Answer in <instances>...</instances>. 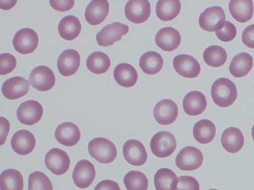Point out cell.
Masks as SVG:
<instances>
[{
    "mask_svg": "<svg viewBox=\"0 0 254 190\" xmlns=\"http://www.w3.org/2000/svg\"><path fill=\"white\" fill-rule=\"evenodd\" d=\"M211 95L214 102L222 107L232 104L237 97V90L235 84L226 78L216 80L211 88Z\"/></svg>",
    "mask_w": 254,
    "mask_h": 190,
    "instance_id": "1",
    "label": "cell"
},
{
    "mask_svg": "<svg viewBox=\"0 0 254 190\" xmlns=\"http://www.w3.org/2000/svg\"><path fill=\"white\" fill-rule=\"evenodd\" d=\"M88 150L89 154L101 163H111L117 155L115 144L104 138H96L90 141Z\"/></svg>",
    "mask_w": 254,
    "mask_h": 190,
    "instance_id": "2",
    "label": "cell"
},
{
    "mask_svg": "<svg viewBox=\"0 0 254 190\" xmlns=\"http://www.w3.org/2000/svg\"><path fill=\"white\" fill-rule=\"evenodd\" d=\"M150 148L153 154L159 158L171 155L177 147V141L174 135L167 131L155 134L151 140Z\"/></svg>",
    "mask_w": 254,
    "mask_h": 190,
    "instance_id": "3",
    "label": "cell"
},
{
    "mask_svg": "<svg viewBox=\"0 0 254 190\" xmlns=\"http://www.w3.org/2000/svg\"><path fill=\"white\" fill-rule=\"evenodd\" d=\"M203 160V154L199 149L188 146L180 151L176 157L175 163L181 170L192 171L199 168Z\"/></svg>",
    "mask_w": 254,
    "mask_h": 190,
    "instance_id": "4",
    "label": "cell"
},
{
    "mask_svg": "<svg viewBox=\"0 0 254 190\" xmlns=\"http://www.w3.org/2000/svg\"><path fill=\"white\" fill-rule=\"evenodd\" d=\"M39 38L37 34L29 28H22L15 34L12 44L18 52L27 54L33 52L37 48Z\"/></svg>",
    "mask_w": 254,
    "mask_h": 190,
    "instance_id": "5",
    "label": "cell"
},
{
    "mask_svg": "<svg viewBox=\"0 0 254 190\" xmlns=\"http://www.w3.org/2000/svg\"><path fill=\"white\" fill-rule=\"evenodd\" d=\"M29 82L37 90L46 92L55 85L56 78L53 71L49 67L40 65L35 67L31 72Z\"/></svg>",
    "mask_w": 254,
    "mask_h": 190,
    "instance_id": "6",
    "label": "cell"
},
{
    "mask_svg": "<svg viewBox=\"0 0 254 190\" xmlns=\"http://www.w3.org/2000/svg\"><path fill=\"white\" fill-rule=\"evenodd\" d=\"M128 30L127 25L115 22L103 27L97 34L96 39L99 46L107 47L121 40L122 36L126 35Z\"/></svg>",
    "mask_w": 254,
    "mask_h": 190,
    "instance_id": "7",
    "label": "cell"
},
{
    "mask_svg": "<svg viewBox=\"0 0 254 190\" xmlns=\"http://www.w3.org/2000/svg\"><path fill=\"white\" fill-rule=\"evenodd\" d=\"M43 113V107L39 102L28 100L20 104L16 111V115L20 123L31 126L40 121Z\"/></svg>",
    "mask_w": 254,
    "mask_h": 190,
    "instance_id": "8",
    "label": "cell"
},
{
    "mask_svg": "<svg viewBox=\"0 0 254 190\" xmlns=\"http://www.w3.org/2000/svg\"><path fill=\"white\" fill-rule=\"evenodd\" d=\"M45 163L47 168L54 174L61 175L68 170L70 158L64 150L53 148L46 154Z\"/></svg>",
    "mask_w": 254,
    "mask_h": 190,
    "instance_id": "9",
    "label": "cell"
},
{
    "mask_svg": "<svg viewBox=\"0 0 254 190\" xmlns=\"http://www.w3.org/2000/svg\"><path fill=\"white\" fill-rule=\"evenodd\" d=\"M126 18L135 24H141L146 21L151 13V6L147 0H130L125 7Z\"/></svg>",
    "mask_w": 254,
    "mask_h": 190,
    "instance_id": "10",
    "label": "cell"
},
{
    "mask_svg": "<svg viewBox=\"0 0 254 190\" xmlns=\"http://www.w3.org/2000/svg\"><path fill=\"white\" fill-rule=\"evenodd\" d=\"M224 10L220 6L207 8L199 15V24L204 30L212 32L218 29L225 21Z\"/></svg>",
    "mask_w": 254,
    "mask_h": 190,
    "instance_id": "11",
    "label": "cell"
},
{
    "mask_svg": "<svg viewBox=\"0 0 254 190\" xmlns=\"http://www.w3.org/2000/svg\"><path fill=\"white\" fill-rule=\"evenodd\" d=\"M95 175L94 165L89 161L83 159L76 163L72 172V179L77 187L85 189L92 183Z\"/></svg>",
    "mask_w": 254,
    "mask_h": 190,
    "instance_id": "12",
    "label": "cell"
},
{
    "mask_svg": "<svg viewBox=\"0 0 254 190\" xmlns=\"http://www.w3.org/2000/svg\"><path fill=\"white\" fill-rule=\"evenodd\" d=\"M123 152L125 160L133 166H141L147 159L145 147L140 141L136 140L127 141L123 145Z\"/></svg>",
    "mask_w": 254,
    "mask_h": 190,
    "instance_id": "13",
    "label": "cell"
},
{
    "mask_svg": "<svg viewBox=\"0 0 254 190\" xmlns=\"http://www.w3.org/2000/svg\"><path fill=\"white\" fill-rule=\"evenodd\" d=\"M178 115V106L174 101L170 99L159 101L154 107V117L161 125H167L173 123Z\"/></svg>",
    "mask_w": 254,
    "mask_h": 190,
    "instance_id": "14",
    "label": "cell"
},
{
    "mask_svg": "<svg viewBox=\"0 0 254 190\" xmlns=\"http://www.w3.org/2000/svg\"><path fill=\"white\" fill-rule=\"evenodd\" d=\"M173 64L175 71L185 78H195L200 72V66L198 62L191 55H178L174 57Z\"/></svg>",
    "mask_w": 254,
    "mask_h": 190,
    "instance_id": "15",
    "label": "cell"
},
{
    "mask_svg": "<svg viewBox=\"0 0 254 190\" xmlns=\"http://www.w3.org/2000/svg\"><path fill=\"white\" fill-rule=\"evenodd\" d=\"M80 63V56L77 51L67 49L63 51L57 60V68L64 76H70L77 71Z\"/></svg>",
    "mask_w": 254,
    "mask_h": 190,
    "instance_id": "16",
    "label": "cell"
},
{
    "mask_svg": "<svg viewBox=\"0 0 254 190\" xmlns=\"http://www.w3.org/2000/svg\"><path fill=\"white\" fill-rule=\"evenodd\" d=\"M29 90V83L25 78L15 76L6 80L2 84L1 92L8 99H16L26 95Z\"/></svg>",
    "mask_w": 254,
    "mask_h": 190,
    "instance_id": "17",
    "label": "cell"
},
{
    "mask_svg": "<svg viewBox=\"0 0 254 190\" xmlns=\"http://www.w3.org/2000/svg\"><path fill=\"white\" fill-rule=\"evenodd\" d=\"M36 144L33 134L27 130H20L15 132L11 140L12 149L18 154L25 155L31 153Z\"/></svg>",
    "mask_w": 254,
    "mask_h": 190,
    "instance_id": "18",
    "label": "cell"
},
{
    "mask_svg": "<svg viewBox=\"0 0 254 190\" xmlns=\"http://www.w3.org/2000/svg\"><path fill=\"white\" fill-rule=\"evenodd\" d=\"M181 37L178 30L171 27L162 28L157 33L155 42L161 49L172 51L180 45Z\"/></svg>",
    "mask_w": 254,
    "mask_h": 190,
    "instance_id": "19",
    "label": "cell"
},
{
    "mask_svg": "<svg viewBox=\"0 0 254 190\" xmlns=\"http://www.w3.org/2000/svg\"><path fill=\"white\" fill-rule=\"evenodd\" d=\"M56 140L66 146L75 145L80 139L79 129L74 123L67 122L60 124L55 132Z\"/></svg>",
    "mask_w": 254,
    "mask_h": 190,
    "instance_id": "20",
    "label": "cell"
},
{
    "mask_svg": "<svg viewBox=\"0 0 254 190\" xmlns=\"http://www.w3.org/2000/svg\"><path fill=\"white\" fill-rule=\"evenodd\" d=\"M109 11V4L106 0H93L88 4L85 11V18L91 25L103 22Z\"/></svg>",
    "mask_w": 254,
    "mask_h": 190,
    "instance_id": "21",
    "label": "cell"
},
{
    "mask_svg": "<svg viewBox=\"0 0 254 190\" xmlns=\"http://www.w3.org/2000/svg\"><path fill=\"white\" fill-rule=\"evenodd\" d=\"M207 106L205 95L199 91H193L187 94L183 100L185 112L190 116H196L202 113Z\"/></svg>",
    "mask_w": 254,
    "mask_h": 190,
    "instance_id": "22",
    "label": "cell"
},
{
    "mask_svg": "<svg viewBox=\"0 0 254 190\" xmlns=\"http://www.w3.org/2000/svg\"><path fill=\"white\" fill-rule=\"evenodd\" d=\"M221 142L227 151L234 153L240 150L243 146L244 137L239 129L229 127L225 129L221 135Z\"/></svg>",
    "mask_w": 254,
    "mask_h": 190,
    "instance_id": "23",
    "label": "cell"
},
{
    "mask_svg": "<svg viewBox=\"0 0 254 190\" xmlns=\"http://www.w3.org/2000/svg\"><path fill=\"white\" fill-rule=\"evenodd\" d=\"M229 10L232 17L240 23H245L253 17L254 4L252 0H232Z\"/></svg>",
    "mask_w": 254,
    "mask_h": 190,
    "instance_id": "24",
    "label": "cell"
},
{
    "mask_svg": "<svg viewBox=\"0 0 254 190\" xmlns=\"http://www.w3.org/2000/svg\"><path fill=\"white\" fill-rule=\"evenodd\" d=\"M114 77L119 85L125 88H129L135 84L138 75L135 69L131 65L122 63L115 67Z\"/></svg>",
    "mask_w": 254,
    "mask_h": 190,
    "instance_id": "25",
    "label": "cell"
},
{
    "mask_svg": "<svg viewBox=\"0 0 254 190\" xmlns=\"http://www.w3.org/2000/svg\"><path fill=\"white\" fill-rule=\"evenodd\" d=\"M58 29L62 38L67 41H71L79 35L81 25L77 17L73 15H67L61 20Z\"/></svg>",
    "mask_w": 254,
    "mask_h": 190,
    "instance_id": "26",
    "label": "cell"
},
{
    "mask_svg": "<svg viewBox=\"0 0 254 190\" xmlns=\"http://www.w3.org/2000/svg\"><path fill=\"white\" fill-rule=\"evenodd\" d=\"M253 66V58L247 52H241L232 59L229 69L235 77L240 78L246 76Z\"/></svg>",
    "mask_w": 254,
    "mask_h": 190,
    "instance_id": "27",
    "label": "cell"
},
{
    "mask_svg": "<svg viewBox=\"0 0 254 190\" xmlns=\"http://www.w3.org/2000/svg\"><path fill=\"white\" fill-rule=\"evenodd\" d=\"M192 132L193 137L197 142L207 144L213 140L216 134V127L212 121L202 119L194 124Z\"/></svg>",
    "mask_w": 254,
    "mask_h": 190,
    "instance_id": "28",
    "label": "cell"
},
{
    "mask_svg": "<svg viewBox=\"0 0 254 190\" xmlns=\"http://www.w3.org/2000/svg\"><path fill=\"white\" fill-rule=\"evenodd\" d=\"M163 63V59L159 53L150 51L141 55L139 64L143 72L152 75L157 73L161 70Z\"/></svg>",
    "mask_w": 254,
    "mask_h": 190,
    "instance_id": "29",
    "label": "cell"
},
{
    "mask_svg": "<svg viewBox=\"0 0 254 190\" xmlns=\"http://www.w3.org/2000/svg\"><path fill=\"white\" fill-rule=\"evenodd\" d=\"M181 8L179 0H159L156 5L157 17L163 21L172 20L179 14Z\"/></svg>",
    "mask_w": 254,
    "mask_h": 190,
    "instance_id": "30",
    "label": "cell"
},
{
    "mask_svg": "<svg viewBox=\"0 0 254 190\" xmlns=\"http://www.w3.org/2000/svg\"><path fill=\"white\" fill-rule=\"evenodd\" d=\"M177 183L176 174L169 168H161L154 175V184L156 190H175Z\"/></svg>",
    "mask_w": 254,
    "mask_h": 190,
    "instance_id": "31",
    "label": "cell"
},
{
    "mask_svg": "<svg viewBox=\"0 0 254 190\" xmlns=\"http://www.w3.org/2000/svg\"><path fill=\"white\" fill-rule=\"evenodd\" d=\"M0 190H23V179L17 170L8 169L2 171L0 176Z\"/></svg>",
    "mask_w": 254,
    "mask_h": 190,
    "instance_id": "32",
    "label": "cell"
},
{
    "mask_svg": "<svg viewBox=\"0 0 254 190\" xmlns=\"http://www.w3.org/2000/svg\"><path fill=\"white\" fill-rule=\"evenodd\" d=\"M111 65L109 57L101 51H95L90 54L86 60L87 69L96 74L106 72Z\"/></svg>",
    "mask_w": 254,
    "mask_h": 190,
    "instance_id": "33",
    "label": "cell"
},
{
    "mask_svg": "<svg viewBox=\"0 0 254 190\" xmlns=\"http://www.w3.org/2000/svg\"><path fill=\"white\" fill-rule=\"evenodd\" d=\"M204 62L212 67H219L222 66L227 58V54L224 48L213 45L207 48L203 53Z\"/></svg>",
    "mask_w": 254,
    "mask_h": 190,
    "instance_id": "34",
    "label": "cell"
},
{
    "mask_svg": "<svg viewBox=\"0 0 254 190\" xmlns=\"http://www.w3.org/2000/svg\"><path fill=\"white\" fill-rule=\"evenodd\" d=\"M124 183L127 190H147L148 180L142 172L132 170L124 178Z\"/></svg>",
    "mask_w": 254,
    "mask_h": 190,
    "instance_id": "35",
    "label": "cell"
},
{
    "mask_svg": "<svg viewBox=\"0 0 254 190\" xmlns=\"http://www.w3.org/2000/svg\"><path fill=\"white\" fill-rule=\"evenodd\" d=\"M53 189L51 180L44 173L36 171L29 175L28 190H53Z\"/></svg>",
    "mask_w": 254,
    "mask_h": 190,
    "instance_id": "36",
    "label": "cell"
},
{
    "mask_svg": "<svg viewBox=\"0 0 254 190\" xmlns=\"http://www.w3.org/2000/svg\"><path fill=\"white\" fill-rule=\"evenodd\" d=\"M215 33L219 40L224 42H228L235 38L237 30L233 24L225 20Z\"/></svg>",
    "mask_w": 254,
    "mask_h": 190,
    "instance_id": "37",
    "label": "cell"
},
{
    "mask_svg": "<svg viewBox=\"0 0 254 190\" xmlns=\"http://www.w3.org/2000/svg\"><path fill=\"white\" fill-rule=\"evenodd\" d=\"M16 60L10 53H3L0 55V74L5 75L11 72L16 67Z\"/></svg>",
    "mask_w": 254,
    "mask_h": 190,
    "instance_id": "38",
    "label": "cell"
},
{
    "mask_svg": "<svg viewBox=\"0 0 254 190\" xmlns=\"http://www.w3.org/2000/svg\"><path fill=\"white\" fill-rule=\"evenodd\" d=\"M175 190H199V184L191 176H181L177 177Z\"/></svg>",
    "mask_w": 254,
    "mask_h": 190,
    "instance_id": "39",
    "label": "cell"
},
{
    "mask_svg": "<svg viewBox=\"0 0 254 190\" xmlns=\"http://www.w3.org/2000/svg\"><path fill=\"white\" fill-rule=\"evenodd\" d=\"M242 40L247 47L254 48V24L248 26L244 30Z\"/></svg>",
    "mask_w": 254,
    "mask_h": 190,
    "instance_id": "40",
    "label": "cell"
},
{
    "mask_svg": "<svg viewBox=\"0 0 254 190\" xmlns=\"http://www.w3.org/2000/svg\"><path fill=\"white\" fill-rule=\"evenodd\" d=\"M50 5L56 10L65 12L71 9L74 5V1L67 0H50Z\"/></svg>",
    "mask_w": 254,
    "mask_h": 190,
    "instance_id": "41",
    "label": "cell"
},
{
    "mask_svg": "<svg viewBox=\"0 0 254 190\" xmlns=\"http://www.w3.org/2000/svg\"><path fill=\"white\" fill-rule=\"evenodd\" d=\"M94 190H121L117 183L111 180H104L99 182Z\"/></svg>",
    "mask_w": 254,
    "mask_h": 190,
    "instance_id": "42",
    "label": "cell"
},
{
    "mask_svg": "<svg viewBox=\"0 0 254 190\" xmlns=\"http://www.w3.org/2000/svg\"><path fill=\"white\" fill-rule=\"evenodd\" d=\"M252 136L253 139L254 141V124L252 129Z\"/></svg>",
    "mask_w": 254,
    "mask_h": 190,
    "instance_id": "43",
    "label": "cell"
},
{
    "mask_svg": "<svg viewBox=\"0 0 254 190\" xmlns=\"http://www.w3.org/2000/svg\"><path fill=\"white\" fill-rule=\"evenodd\" d=\"M216 190V189H210V190Z\"/></svg>",
    "mask_w": 254,
    "mask_h": 190,
    "instance_id": "44",
    "label": "cell"
},
{
    "mask_svg": "<svg viewBox=\"0 0 254 190\" xmlns=\"http://www.w3.org/2000/svg\"></svg>",
    "mask_w": 254,
    "mask_h": 190,
    "instance_id": "45",
    "label": "cell"
}]
</instances>
